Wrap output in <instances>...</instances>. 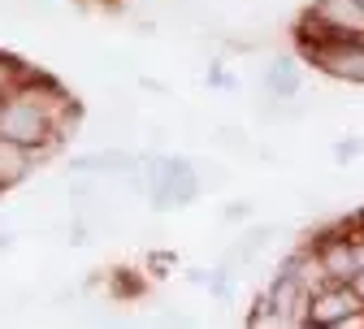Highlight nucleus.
<instances>
[{"instance_id": "f257e3e1", "label": "nucleus", "mask_w": 364, "mask_h": 329, "mask_svg": "<svg viewBox=\"0 0 364 329\" xmlns=\"http://www.w3.org/2000/svg\"><path fill=\"white\" fill-rule=\"evenodd\" d=\"M299 57L316 65L326 78L364 87V39H334V35H299Z\"/></svg>"}, {"instance_id": "f03ea898", "label": "nucleus", "mask_w": 364, "mask_h": 329, "mask_svg": "<svg viewBox=\"0 0 364 329\" xmlns=\"http://www.w3.org/2000/svg\"><path fill=\"white\" fill-rule=\"evenodd\" d=\"M308 325H316V329L364 325V303L351 291V281H316L308 295Z\"/></svg>"}, {"instance_id": "7ed1b4c3", "label": "nucleus", "mask_w": 364, "mask_h": 329, "mask_svg": "<svg viewBox=\"0 0 364 329\" xmlns=\"http://www.w3.org/2000/svg\"><path fill=\"white\" fill-rule=\"evenodd\" d=\"M299 35L364 39V0H312L299 18Z\"/></svg>"}, {"instance_id": "20e7f679", "label": "nucleus", "mask_w": 364, "mask_h": 329, "mask_svg": "<svg viewBox=\"0 0 364 329\" xmlns=\"http://www.w3.org/2000/svg\"><path fill=\"white\" fill-rule=\"evenodd\" d=\"M312 260H316V273H321V281H351L360 260H355V239L338 225L330 234H321V239L312 243Z\"/></svg>"}, {"instance_id": "39448f33", "label": "nucleus", "mask_w": 364, "mask_h": 329, "mask_svg": "<svg viewBox=\"0 0 364 329\" xmlns=\"http://www.w3.org/2000/svg\"><path fill=\"white\" fill-rule=\"evenodd\" d=\"M260 87H264V96H273V100H295L304 91V74H299V65L291 57H273L264 65V74H260Z\"/></svg>"}, {"instance_id": "423d86ee", "label": "nucleus", "mask_w": 364, "mask_h": 329, "mask_svg": "<svg viewBox=\"0 0 364 329\" xmlns=\"http://www.w3.org/2000/svg\"><path fill=\"white\" fill-rule=\"evenodd\" d=\"M31 165H35V152L0 134V191H9V186L26 182L31 178Z\"/></svg>"}, {"instance_id": "0eeeda50", "label": "nucleus", "mask_w": 364, "mask_h": 329, "mask_svg": "<svg viewBox=\"0 0 364 329\" xmlns=\"http://www.w3.org/2000/svg\"><path fill=\"white\" fill-rule=\"evenodd\" d=\"M26 82H35V74H31V70H22L14 57H0V100L14 96V91H18V87H26Z\"/></svg>"}, {"instance_id": "6e6552de", "label": "nucleus", "mask_w": 364, "mask_h": 329, "mask_svg": "<svg viewBox=\"0 0 364 329\" xmlns=\"http://www.w3.org/2000/svg\"><path fill=\"white\" fill-rule=\"evenodd\" d=\"M213 139H217L221 148H230V152H247V134H243L239 126H221V130H217Z\"/></svg>"}, {"instance_id": "1a4fd4ad", "label": "nucleus", "mask_w": 364, "mask_h": 329, "mask_svg": "<svg viewBox=\"0 0 364 329\" xmlns=\"http://www.w3.org/2000/svg\"><path fill=\"white\" fill-rule=\"evenodd\" d=\"M221 217L225 221H247L252 217V200H230V204L221 208Z\"/></svg>"}, {"instance_id": "9d476101", "label": "nucleus", "mask_w": 364, "mask_h": 329, "mask_svg": "<svg viewBox=\"0 0 364 329\" xmlns=\"http://www.w3.org/2000/svg\"><path fill=\"white\" fill-rule=\"evenodd\" d=\"M334 156H338V161H351V156H360V139H347V144H338V148H334Z\"/></svg>"}, {"instance_id": "9b49d317", "label": "nucleus", "mask_w": 364, "mask_h": 329, "mask_svg": "<svg viewBox=\"0 0 364 329\" xmlns=\"http://www.w3.org/2000/svg\"><path fill=\"white\" fill-rule=\"evenodd\" d=\"M351 291L360 295V303H364V269H355V277H351Z\"/></svg>"}, {"instance_id": "f8f14e48", "label": "nucleus", "mask_w": 364, "mask_h": 329, "mask_svg": "<svg viewBox=\"0 0 364 329\" xmlns=\"http://www.w3.org/2000/svg\"><path fill=\"white\" fill-rule=\"evenodd\" d=\"M187 5H200V0H187Z\"/></svg>"}]
</instances>
